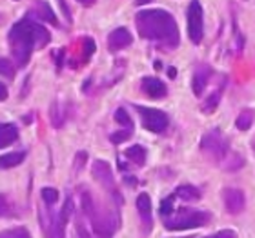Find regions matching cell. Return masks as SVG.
<instances>
[{
    "instance_id": "24",
    "label": "cell",
    "mask_w": 255,
    "mask_h": 238,
    "mask_svg": "<svg viewBox=\"0 0 255 238\" xmlns=\"http://www.w3.org/2000/svg\"><path fill=\"white\" fill-rule=\"evenodd\" d=\"M40 195H42V200L46 202L48 206H53L55 202L59 200V191L53 189V187H44Z\"/></svg>"
},
{
    "instance_id": "8",
    "label": "cell",
    "mask_w": 255,
    "mask_h": 238,
    "mask_svg": "<svg viewBox=\"0 0 255 238\" xmlns=\"http://www.w3.org/2000/svg\"><path fill=\"white\" fill-rule=\"evenodd\" d=\"M91 175H93V178L113 196V200L121 202L119 191H117V187H115V178H113L112 167H110L108 162H104V160H95V162H93V167H91Z\"/></svg>"
},
{
    "instance_id": "1",
    "label": "cell",
    "mask_w": 255,
    "mask_h": 238,
    "mask_svg": "<svg viewBox=\"0 0 255 238\" xmlns=\"http://www.w3.org/2000/svg\"><path fill=\"white\" fill-rule=\"evenodd\" d=\"M135 26L144 40L157 42L166 49L179 46V27L171 13L164 9H142L135 15Z\"/></svg>"
},
{
    "instance_id": "11",
    "label": "cell",
    "mask_w": 255,
    "mask_h": 238,
    "mask_svg": "<svg viewBox=\"0 0 255 238\" xmlns=\"http://www.w3.org/2000/svg\"><path fill=\"white\" fill-rule=\"evenodd\" d=\"M129 44H131V35H129L126 27H117L108 37V48H110V51H121V49L128 48Z\"/></svg>"
},
{
    "instance_id": "17",
    "label": "cell",
    "mask_w": 255,
    "mask_h": 238,
    "mask_svg": "<svg viewBox=\"0 0 255 238\" xmlns=\"http://www.w3.org/2000/svg\"><path fill=\"white\" fill-rule=\"evenodd\" d=\"M26 159V153L24 151H15V153H7L0 157V169H11Z\"/></svg>"
},
{
    "instance_id": "34",
    "label": "cell",
    "mask_w": 255,
    "mask_h": 238,
    "mask_svg": "<svg viewBox=\"0 0 255 238\" xmlns=\"http://www.w3.org/2000/svg\"><path fill=\"white\" fill-rule=\"evenodd\" d=\"M144 2H149V0H137V5H140V4H144Z\"/></svg>"
},
{
    "instance_id": "25",
    "label": "cell",
    "mask_w": 255,
    "mask_h": 238,
    "mask_svg": "<svg viewBox=\"0 0 255 238\" xmlns=\"http://www.w3.org/2000/svg\"><path fill=\"white\" fill-rule=\"evenodd\" d=\"M173 198H175V196L171 195V196H168L166 200L160 202V215H162V218L170 217L171 213L175 211V209H173Z\"/></svg>"
},
{
    "instance_id": "22",
    "label": "cell",
    "mask_w": 255,
    "mask_h": 238,
    "mask_svg": "<svg viewBox=\"0 0 255 238\" xmlns=\"http://www.w3.org/2000/svg\"><path fill=\"white\" fill-rule=\"evenodd\" d=\"M115 120H117V124H121L124 129H133V122L124 107H119L117 111H115Z\"/></svg>"
},
{
    "instance_id": "16",
    "label": "cell",
    "mask_w": 255,
    "mask_h": 238,
    "mask_svg": "<svg viewBox=\"0 0 255 238\" xmlns=\"http://www.w3.org/2000/svg\"><path fill=\"white\" fill-rule=\"evenodd\" d=\"M35 15L38 16V20L49 22V24H53V26H57V24H59V22H57V16H55L53 9L49 7L48 2H42V0H38L37 7H35Z\"/></svg>"
},
{
    "instance_id": "23",
    "label": "cell",
    "mask_w": 255,
    "mask_h": 238,
    "mask_svg": "<svg viewBox=\"0 0 255 238\" xmlns=\"http://www.w3.org/2000/svg\"><path fill=\"white\" fill-rule=\"evenodd\" d=\"M0 238H31V235L27 233L24 228H15V229H5V231H2Z\"/></svg>"
},
{
    "instance_id": "3",
    "label": "cell",
    "mask_w": 255,
    "mask_h": 238,
    "mask_svg": "<svg viewBox=\"0 0 255 238\" xmlns=\"http://www.w3.org/2000/svg\"><path fill=\"white\" fill-rule=\"evenodd\" d=\"M80 204H82V211L91 224L93 235L97 238H112L113 233L119 229V222H121L119 213L99 207L91 193L86 189H82V193H80Z\"/></svg>"
},
{
    "instance_id": "18",
    "label": "cell",
    "mask_w": 255,
    "mask_h": 238,
    "mask_svg": "<svg viewBox=\"0 0 255 238\" xmlns=\"http://www.w3.org/2000/svg\"><path fill=\"white\" fill-rule=\"evenodd\" d=\"M175 198H181V200H186V202H193V200H199L201 198V191L193 187V185H181V187H177L175 189Z\"/></svg>"
},
{
    "instance_id": "19",
    "label": "cell",
    "mask_w": 255,
    "mask_h": 238,
    "mask_svg": "<svg viewBox=\"0 0 255 238\" xmlns=\"http://www.w3.org/2000/svg\"><path fill=\"white\" fill-rule=\"evenodd\" d=\"M124 155L135 165H144V162H146V149L142 146H131V148H128L124 151Z\"/></svg>"
},
{
    "instance_id": "15",
    "label": "cell",
    "mask_w": 255,
    "mask_h": 238,
    "mask_svg": "<svg viewBox=\"0 0 255 238\" xmlns=\"http://www.w3.org/2000/svg\"><path fill=\"white\" fill-rule=\"evenodd\" d=\"M18 138V129L13 124H0V149L7 148Z\"/></svg>"
},
{
    "instance_id": "21",
    "label": "cell",
    "mask_w": 255,
    "mask_h": 238,
    "mask_svg": "<svg viewBox=\"0 0 255 238\" xmlns=\"http://www.w3.org/2000/svg\"><path fill=\"white\" fill-rule=\"evenodd\" d=\"M219 102H221V91H213L212 95L204 100V104H202V111H204V113H213V111H215V107L219 106Z\"/></svg>"
},
{
    "instance_id": "28",
    "label": "cell",
    "mask_w": 255,
    "mask_h": 238,
    "mask_svg": "<svg viewBox=\"0 0 255 238\" xmlns=\"http://www.w3.org/2000/svg\"><path fill=\"white\" fill-rule=\"evenodd\" d=\"M13 217V209H11L9 202L5 200V196L0 195V218Z\"/></svg>"
},
{
    "instance_id": "20",
    "label": "cell",
    "mask_w": 255,
    "mask_h": 238,
    "mask_svg": "<svg viewBox=\"0 0 255 238\" xmlns=\"http://www.w3.org/2000/svg\"><path fill=\"white\" fill-rule=\"evenodd\" d=\"M254 118H255V113L252 111V109H243V111L237 115V118H235V127L241 129V131H246V129L252 127Z\"/></svg>"
},
{
    "instance_id": "26",
    "label": "cell",
    "mask_w": 255,
    "mask_h": 238,
    "mask_svg": "<svg viewBox=\"0 0 255 238\" xmlns=\"http://www.w3.org/2000/svg\"><path fill=\"white\" fill-rule=\"evenodd\" d=\"M131 133H133V129H123V131L113 133V135L110 138H112L113 144H123V142H126L128 138L131 137Z\"/></svg>"
},
{
    "instance_id": "30",
    "label": "cell",
    "mask_w": 255,
    "mask_h": 238,
    "mask_svg": "<svg viewBox=\"0 0 255 238\" xmlns=\"http://www.w3.org/2000/svg\"><path fill=\"white\" fill-rule=\"evenodd\" d=\"M86 159H88V155H86L84 151H80V153L77 155V159H75V169H77V171L82 169V165H84Z\"/></svg>"
},
{
    "instance_id": "9",
    "label": "cell",
    "mask_w": 255,
    "mask_h": 238,
    "mask_svg": "<svg viewBox=\"0 0 255 238\" xmlns=\"http://www.w3.org/2000/svg\"><path fill=\"white\" fill-rule=\"evenodd\" d=\"M188 35L193 44L202 42L204 35V24H202V5L199 0H191L188 7Z\"/></svg>"
},
{
    "instance_id": "5",
    "label": "cell",
    "mask_w": 255,
    "mask_h": 238,
    "mask_svg": "<svg viewBox=\"0 0 255 238\" xmlns=\"http://www.w3.org/2000/svg\"><path fill=\"white\" fill-rule=\"evenodd\" d=\"M71 211H73V198L71 196L66 198V204L57 215L40 211V222H42V231L46 238H64V229H66Z\"/></svg>"
},
{
    "instance_id": "12",
    "label": "cell",
    "mask_w": 255,
    "mask_h": 238,
    "mask_svg": "<svg viewBox=\"0 0 255 238\" xmlns=\"http://www.w3.org/2000/svg\"><path fill=\"white\" fill-rule=\"evenodd\" d=\"M142 91L149 98H162L166 96V84L162 80L155 79V77H146L142 80Z\"/></svg>"
},
{
    "instance_id": "13",
    "label": "cell",
    "mask_w": 255,
    "mask_h": 238,
    "mask_svg": "<svg viewBox=\"0 0 255 238\" xmlns=\"http://www.w3.org/2000/svg\"><path fill=\"white\" fill-rule=\"evenodd\" d=\"M137 209H138L140 218H142L144 228H146V231H149V229H151V224H153V220H151V198H149V195L140 193V195L137 196Z\"/></svg>"
},
{
    "instance_id": "4",
    "label": "cell",
    "mask_w": 255,
    "mask_h": 238,
    "mask_svg": "<svg viewBox=\"0 0 255 238\" xmlns=\"http://www.w3.org/2000/svg\"><path fill=\"white\" fill-rule=\"evenodd\" d=\"M210 213L202 209H177L170 217L164 218V228L170 231H182V229H197L210 222Z\"/></svg>"
},
{
    "instance_id": "32",
    "label": "cell",
    "mask_w": 255,
    "mask_h": 238,
    "mask_svg": "<svg viewBox=\"0 0 255 238\" xmlns=\"http://www.w3.org/2000/svg\"><path fill=\"white\" fill-rule=\"evenodd\" d=\"M5 98H7V87H5V85L0 82V102L5 100Z\"/></svg>"
},
{
    "instance_id": "14",
    "label": "cell",
    "mask_w": 255,
    "mask_h": 238,
    "mask_svg": "<svg viewBox=\"0 0 255 238\" xmlns=\"http://www.w3.org/2000/svg\"><path fill=\"white\" fill-rule=\"evenodd\" d=\"M210 75H212V71H210V68H208V66H199V68H197V71L193 73V82H191V87H193V93H195L197 96L202 95L204 87L208 85Z\"/></svg>"
},
{
    "instance_id": "27",
    "label": "cell",
    "mask_w": 255,
    "mask_h": 238,
    "mask_svg": "<svg viewBox=\"0 0 255 238\" xmlns=\"http://www.w3.org/2000/svg\"><path fill=\"white\" fill-rule=\"evenodd\" d=\"M0 75H4V77H13L15 75V66L7 59H0Z\"/></svg>"
},
{
    "instance_id": "31",
    "label": "cell",
    "mask_w": 255,
    "mask_h": 238,
    "mask_svg": "<svg viewBox=\"0 0 255 238\" xmlns=\"http://www.w3.org/2000/svg\"><path fill=\"white\" fill-rule=\"evenodd\" d=\"M206 238H237V235L234 231H230V229H224V231H219V233L212 235V237H206Z\"/></svg>"
},
{
    "instance_id": "7",
    "label": "cell",
    "mask_w": 255,
    "mask_h": 238,
    "mask_svg": "<svg viewBox=\"0 0 255 238\" xmlns=\"http://www.w3.org/2000/svg\"><path fill=\"white\" fill-rule=\"evenodd\" d=\"M137 111H138V115H140L144 129H148V131H151V133L166 131V127H168V124H170L168 115H166L164 111H160V109L137 106Z\"/></svg>"
},
{
    "instance_id": "29",
    "label": "cell",
    "mask_w": 255,
    "mask_h": 238,
    "mask_svg": "<svg viewBox=\"0 0 255 238\" xmlns=\"http://www.w3.org/2000/svg\"><path fill=\"white\" fill-rule=\"evenodd\" d=\"M93 53H95V42H93L91 38H86L84 40V59L88 60Z\"/></svg>"
},
{
    "instance_id": "2",
    "label": "cell",
    "mask_w": 255,
    "mask_h": 238,
    "mask_svg": "<svg viewBox=\"0 0 255 238\" xmlns=\"http://www.w3.org/2000/svg\"><path fill=\"white\" fill-rule=\"evenodd\" d=\"M51 40V35L42 24L22 18L9 29V48L16 66H26L35 48H44Z\"/></svg>"
},
{
    "instance_id": "10",
    "label": "cell",
    "mask_w": 255,
    "mask_h": 238,
    "mask_svg": "<svg viewBox=\"0 0 255 238\" xmlns=\"http://www.w3.org/2000/svg\"><path fill=\"white\" fill-rule=\"evenodd\" d=\"M223 202L230 215H239V213L245 211L246 207L245 193L241 189H235V187H226L223 191Z\"/></svg>"
},
{
    "instance_id": "6",
    "label": "cell",
    "mask_w": 255,
    "mask_h": 238,
    "mask_svg": "<svg viewBox=\"0 0 255 238\" xmlns=\"http://www.w3.org/2000/svg\"><path fill=\"white\" fill-rule=\"evenodd\" d=\"M201 149L212 162H223L228 157V142L224 140L219 129H212L202 137Z\"/></svg>"
},
{
    "instance_id": "33",
    "label": "cell",
    "mask_w": 255,
    "mask_h": 238,
    "mask_svg": "<svg viewBox=\"0 0 255 238\" xmlns=\"http://www.w3.org/2000/svg\"><path fill=\"white\" fill-rule=\"evenodd\" d=\"M79 2H80V4H84V5H91L95 0H79Z\"/></svg>"
}]
</instances>
